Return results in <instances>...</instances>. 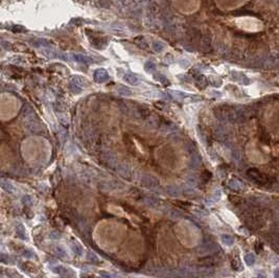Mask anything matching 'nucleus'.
Wrapping results in <instances>:
<instances>
[{
	"label": "nucleus",
	"instance_id": "obj_20",
	"mask_svg": "<svg viewBox=\"0 0 279 278\" xmlns=\"http://www.w3.org/2000/svg\"><path fill=\"white\" fill-rule=\"evenodd\" d=\"M187 183L189 184V186H194L195 185V179H194V177H189L188 179H187Z\"/></svg>",
	"mask_w": 279,
	"mask_h": 278
},
{
	"label": "nucleus",
	"instance_id": "obj_12",
	"mask_svg": "<svg viewBox=\"0 0 279 278\" xmlns=\"http://www.w3.org/2000/svg\"><path fill=\"white\" fill-rule=\"evenodd\" d=\"M54 251H56V253L61 257L67 256V251H66V249L64 247H62V246H57V247L54 248Z\"/></svg>",
	"mask_w": 279,
	"mask_h": 278
},
{
	"label": "nucleus",
	"instance_id": "obj_11",
	"mask_svg": "<svg viewBox=\"0 0 279 278\" xmlns=\"http://www.w3.org/2000/svg\"><path fill=\"white\" fill-rule=\"evenodd\" d=\"M71 249H72V251L76 255H82L83 252H84V250H83V248H82V246L79 245L77 243H73L72 245H71Z\"/></svg>",
	"mask_w": 279,
	"mask_h": 278
},
{
	"label": "nucleus",
	"instance_id": "obj_19",
	"mask_svg": "<svg viewBox=\"0 0 279 278\" xmlns=\"http://www.w3.org/2000/svg\"><path fill=\"white\" fill-rule=\"evenodd\" d=\"M199 165H200V160L199 159H198V158H195V159L192 158L191 159V166H192V167L195 168V167H198Z\"/></svg>",
	"mask_w": 279,
	"mask_h": 278
},
{
	"label": "nucleus",
	"instance_id": "obj_15",
	"mask_svg": "<svg viewBox=\"0 0 279 278\" xmlns=\"http://www.w3.org/2000/svg\"><path fill=\"white\" fill-rule=\"evenodd\" d=\"M254 248H255V252L259 254L260 252L263 251V244H261L260 242H256V243H255V245H254Z\"/></svg>",
	"mask_w": 279,
	"mask_h": 278
},
{
	"label": "nucleus",
	"instance_id": "obj_21",
	"mask_svg": "<svg viewBox=\"0 0 279 278\" xmlns=\"http://www.w3.org/2000/svg\"><path fill=\"white\" fill-rule=\"evenodd\" d=\"M275 278H279V272H275Z\"/></svg>",
	"mask_w": 279,
	"mask_h": 278
},
{
	"label": "nucleus",
	"instance_id": "obj_5",
	"mask_svg": "<svg viewBox=\"0 0 279 278\" xmlns=\"http://www.w3.org/2000/svg\"><path fill=\"white\" fill-rule=\"evenodd\" d=\"M221 242H222L225 246L230 247V246H232L234 244V239L231 235H229V234H223V235L221 236Z\"/></svg>",
	"mask_w": 279,
	"mask_h": 278
},
{
	"label": "nucleus",
	"instance_id": "obj_7",
	"mask_svg": "<svg viewBox=\"0 0 279 278\" xmlns=\"http://www.w3.org/2000/svg\"><path fill=\"white\" fill-rule=\"evenodd\" d=\"M51 270H53V273L56 274H59V275H64V274H67L69 272V269L66 268V267H63V266H54L51 268Z\"/></svg>",
	"mask_w": 279,
	"mask_h": 278
},
{
	"label": "nucleus",
	"instance_id": "obj_13",
	"mask_svg": "<svg viewBox=\"0 0 279 278\" xmlns=\"http://www.w3.org/2000/svg\"><path fill=\"white\" fill-rule=\"evenodd\" d=\"M7 274L10 278H22V275L19 274L18 272L15 270H7Z\"/></svg>",
	"mask_w": 279,
	"mask_h": 278
},
{
	"label": "nucleus",
	"instance_id": "obj_4",
	"mask_svg": "<svg viewBox=\"0 0 279 278\" xmlns=\"http://www.w3.org/2000/svg\"><path fill=\"white\" fill-rule=\"evenodd\" d=\"M166 191L172 197H179L181 194V189L176 185H169L166 187Z\"/></svg>",
	"mask_w": 279,
	"mask_h": 278
},
{
	"label": "nucleus",
	"instance_id": "obj_14",
	"mask_svg": "<svg viewBox=\"0 0 279 278\" xmlns=\"http://www.w3.org/2000/svg\"><path fill=\"white\" fill-rule=\"evenodd\" d=\"M87 258H88L89 262H95V263L99 262V258H98V257H97L94 253H92V252H88V254H87Z\"/></svg>",
	"mask_w": 279,
	"mask_h": 278
},
{
	"label": "nucleus",
	"instance_id": "obj_10",
	"mask_svg": "<svg viewBox=\"0 0 279 278\" xmlns=\"http://www.w3.org/2000/svg\"><path fill=\"white\" fill-rule=\"evenodd\" d=\"M229 186H230V188H232V189H234V190H240V189H241V186L243 185H241V183L240 181L233 179V180H230L229 181Z\"/></svg>",
	"mask_w": 279,
	"mask_h": 278
},
{
	"label": "nucleus",
	"instance_id": "obj_9",
	"mask_svg": "<svg viewBox=\"0 0 279 278\" xmlns=\"http://www.w3.org/2000/svg\"><path fill=\"white\" fill-rule=\"evenodd\" d=\"M244 260H245V263L247 266L251 267L255 263V256L253 253H247L244 256Z\"/></svg>",
	"mask_w": 279,
	"mask_h": 278
},
{
	"label": "nucleus",
	"instance_id": "obj_6",
	"mask_svg": "<svg viewBox=\"0 0 279 278\" xmlns=\"http://www.w3.org/2000/svg\"><path fill=\"white\" fill-rule=\"evenodd\" d=\"M16 235L19 237L20 239H27V233L26 231H25V228L23 227L22 225H20L18 228L16 229Z\"/></svg>",
	"mask_w": 279,
	"mask_h": 278
},
{
	"label": "nucleus",
	"instance_id": "obj_8",
	"mask_svg": "<svg viewBox=\"0 0 279 278\" xmlns=\"http://www.w3.org/2000/svg\"><path fill=\"white\" fill-rule=\"evenodd\" d=\"M123 80L126 81V83H129L131 85H137L139 83V80H138L137 76L133 75V74H126L123 76Z\"/></svg>",
	"mask_w": 279,
	"mask_h": 278
},
{
	"label": "nucleus",
	"instance_id": "obj_2",
	"mask_svg": "<svg viewBox=\"0 0 279 278\" xmlns=\"http://www.w3.org/2000/svg\"><path fill=\"white\" fill-rule=\"evenodd\" d=\"M141 183L144 186H146V187H149V188L156 187V186L158 185V182L151 176H144L141 179Z\"/></svg>",
	"mask_w": 279,
	"mask_h": 278
},
{
	"label": "nucleus",
	"instance_id": "obj_16",
	"mask_svg": "<svg viewBox=\"0 0 279 278\" xmlns=\"http://www.w3.org/2000/svg\"><path fill=\"white\" fill-rule=\"evenodd\" d=\"M99 275L103 278H113V275L110 274L109 272H106V271H100Z\"/></svg>",
	"mask_w": 279,
	"mask_h": 278
},
{
	"label": "nucleus",
	"instance_id": "obj_18",
	"mask_svg": "<svg viewBox=\"0 0 279 278\" xmlns=\"http://www.w3.org/2000/svg\"><path fill=\"white\" fill-rule=\"evenodd\" d=\"M23 256L24 257H26V258H34V253L31 251H30V250H27V251H24V253H23Z\"/></svg>",
	"mask_w": 279,
	"mask_h": 278
},
{
	"label": "nucleus",
	"instance_id": "obj_1",
	"mask_svg": "<svg viewBox=\"0 0 279 278\" xmlns=\"http://www.w3.org/2000/svg\"><path fill=\"white\" fill-rule=\"evenodd\" d=\"M247 175L250 177L252 181H254L258 185H267L270 183V177L259 171L257 168H250L247 171Z\"/></svg>",
	"mask_w": 279,
	"mask_h": 278
},
{
	"label": "nucleus",
	"instance_id": "obj_17",
	"mask_svg": "<svg viewBox=\"0 0 279 278\" xmlns=\"http://www.w3.org/2000/svg\"><path fill=\"white\" fill-rule=\"evenodd\" d=\"M49 237L51 239H59L60 237H61V235H60V233H57V232H50L49 234Z\"/></svg>",
	"mask_w": 279,
	"mask_h": 278
},
{
	"label": "nucleus",
	"instance_id": "obj_3",
	"mask_svg": "<svg viewBox=\"0 0 279 278\" xmlns=\"http://www.w3.org/2000/svg\"><path fill=\"white\" fill-rule=\"evenodd\" d=\"M1 187L7 193H15V186L8 180H1Z\"/></svg>",
	"mask_w": 279,
	"mask_h": 278
},
{
	"label": "nucleus",
	"instance_id": "obj_22",
	"mask_svg": "<svg viewBox=\"0 0 279 278\" xmlns=\"http://www.w3.org/2000/svg\"><path fill=\"white\" fill-rule=\"evenodd\" d=\"M256 278H267L266 276H263V275H259V276H257Z\"/></svg>",
	"mask_w": 279,
	"mask_h": 278
}]
</instances>
